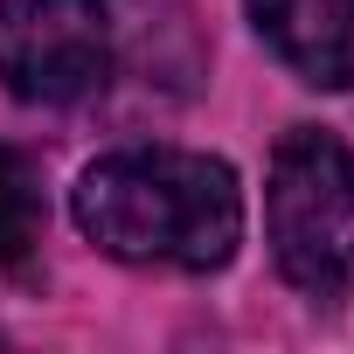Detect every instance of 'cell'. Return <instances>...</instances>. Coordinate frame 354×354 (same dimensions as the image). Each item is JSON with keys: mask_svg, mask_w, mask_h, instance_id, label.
<instances>
[{"mask_svg": "<svg viewBox=\"0 0 354 354\" xmlns=\"http://www.w3.org/2000/svg\"><path fill=\"white\" fill-rule=\"evenodd\" d=\"M264 236L278 271L313 292L340 299L354 292V146L292 125L271 153V181H264Z\"/></svg>", "mask_w": 354, "mask_h": 354, "instance_id": "2", "label": "cell"}, {"mask_svg": "<svg viewBox=\"0 0 354 354\" xmlns=\"http://www.w3.org/2000/svg\"><path fill=\"white\" fill-rule=\"evenodd\" d=\"M42 250V188L21 153L0 146V271H28Z\"/></svg>", "mask_w": 354, "mask_h": 354, "instance_id": "5", "label": "cell"}, {"mask_svg": "<svg viewBox=\"0 0 354 354\" xmlns=\"http://www.w3.org/2000/svg\"><path fill=\"white\" fill-rule=\"evenodd\" d=\"M111 77L104 0H0V84L21 104H84Z\"/></svg>", "mask_w": 354, "mask_h": 354, "instance_id": "3", "label": "cell"}, {"mask_svg": "<svg viewBox=\"0 0 354 354\" xmlns=\"http://www.w3.org/2000/svg\"><path fill=\"white\" fill-rule=\"evenodd\" d=\"M264 49L313 91H354V0H243Z\"/></svg>", "mask_w": 354, "mask_h": 354, "instance_id": "4", "label": "cell"}, {"mask_svg": "<svg viewBox=\"0 0 354 354\" xmlns=\"http://www.w3.org/2000/svg\"><path fill=\"white\" fill-rule=\"evenodd\" d=\"M77 230L146 271H223L243 243L236 167L188 146H125L77 174L70 188Z\"/></svg>", "mask_w": 354, "mask_h": 354, "instance_id": "1", "label": "cell"}]
</instances>
